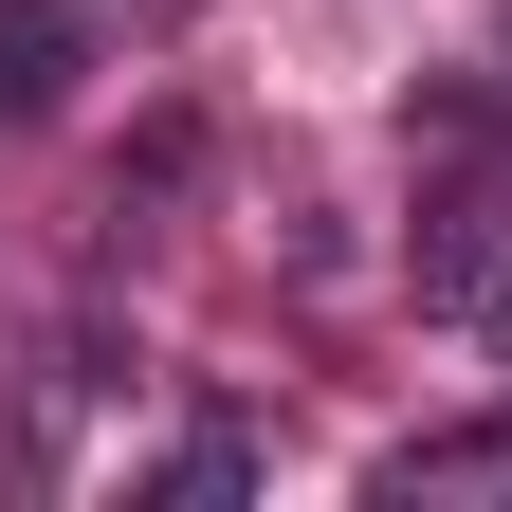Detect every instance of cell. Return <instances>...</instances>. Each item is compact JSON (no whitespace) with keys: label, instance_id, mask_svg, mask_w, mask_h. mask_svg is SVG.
<instances>
[{"label":"cell","instance_id":"obj_1","mask_svg":"<svg viewBox=\"0 0 512 512\" xmlns=\"http://www.w3.org/2000/svg\"><path fill=\"white\" fill-rule=\"evenodd\" d=\"M512 293V147H458V183L421 202V311H494Z\"/></svg>","mask_w":512,"mask_h":512},{"label":"cell","instance_id":"obj_2","mask_svg":"<svg viewBox=\"0 0 512 512\" xmlns=\"http://www.w3.org/2000/svg\"><path fill=\"white\" fill-rule=\"evenodd\" d=\"M74 74H92V0H0V128L74 110Z\"/></svg>","mask_w":512,"mask_h":512},{"label":"cell","instance_id":"obj_3","mask_svg":"<svg viewBox=\"0 0 512 512\" xmlns=\"http://www.w3.org/2000/svg\"><path fill=\"white\" fill-rule=\"evenodd\" d=\"M183 183H202V128H183V110H165V128H147V147H128V165H110V202H183Z\"/></svg>","mask_w":512,"mask_h":512},{"label":"cell","instance_id":"obj_4","mask_svg":"<svg viewBox=\"0 0 512 512\" xmlns=\"http://www.w3.org/2000/svg\"><path fill=\"white\" fill-rule=\"evenodd\" d=\"M384 476H512V421H439V439H403Z\"/></svg>","mask_w":512,"mask_h":512},{"label":"cell","instance_id":"obj_5","mask_svg":"<svg viewBox=\"0 0 512 512\" xmlns=\"http://www.w3.org/2000/svg\"><path fill=\"white\" fill-rule=\"evenodd\" d=\"M147 494H256V439H183V458H165Z\"/></svg>","mask_w":512,"mask_h":512}]
</instances>
